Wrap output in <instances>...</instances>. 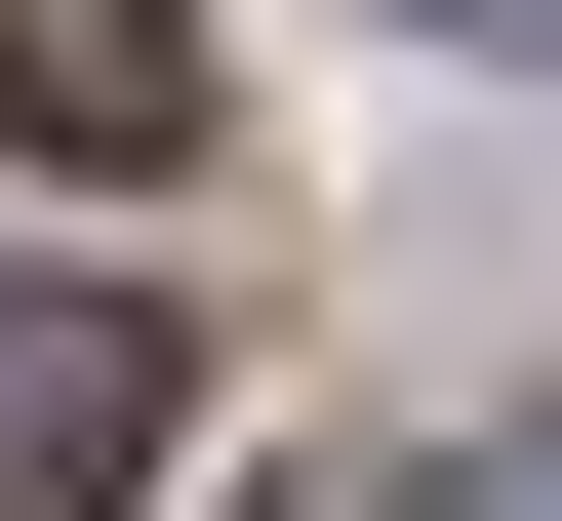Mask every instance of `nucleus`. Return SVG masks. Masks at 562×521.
I'll return each mask as SVG.
<instances>
[{"mask_svg": "<svg viewBox=\"0 0 562 521\" xmlns=\"http://www.w3.org/2000/svg\"><path fill=\"white\" fill-rule=\"evenodd\" d=\"M482 521H562V441H522V482H482Z\"/></svg>", "mask_w": 562, "mask_h": 521, "instance_id": "nucleus-3", "label": "nucleus"}, {"mask_svg": "<svg viewBox=\"0 0 562 521\" xmlns=\"http://www.w3.org/2000/svg\"><path fill=\"white\" fill-rule=\"evenodd\" d=\"M0 121H41V161H161L201 121V0H0Z\"/></svg>", "mask_w": 562, "mask_h": 521, "instance_id": "nucleus-2", "label": "nucleus"}, {"mask_svg": "<svg viewBox=\"0 0 562 521\" xmlns=\"http://www.w3.org/2000/svg\"><path fill=\"white\" fill-rule=\"evenodd\" d=\"M161 401H201V321L121 241H0V521H121L161 482Z\"/></svg>", "mask_w": 562, "mask_h": 521, "instance_id": "nucleus-1", "label": "nucleus"}]
</instances>
